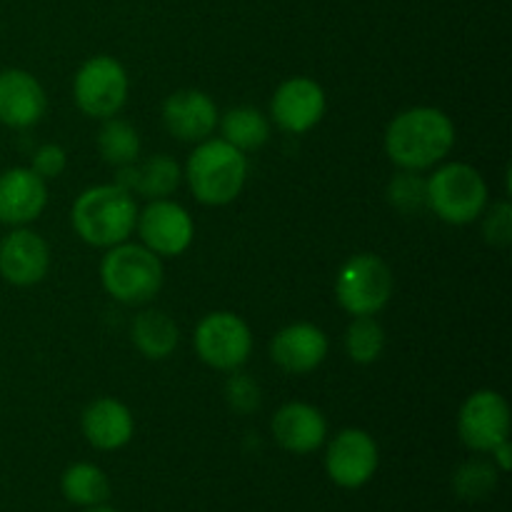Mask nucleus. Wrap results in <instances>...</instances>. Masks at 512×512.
Instances as JSON below:
<instances>
[{
    "instance_id": "f8f14e48",
    "label": "nucleus",
    "mask_w": 512,
    "mask_h": 512,
    "mask_svg": "<svg viewBox=\"0 0 512 512\" xmlns=\"http://www.w3.org/2000/svg\"><path fill=\"white\" fill-rule=\"evenodd\" d=\"M325 110H328L325 90L313 78L303 75L283 80L270 100V118L288 135H303L313 130L323 120Z\"/></svg>"
},
{
    "instance_id": "39448f33",
    "label": "nucleus",
    "mask_w": 512,
    "mask_h": 512,
    "mask_svg": "<svg viewBox=\"0 0 512 512\" xmlns=\"http://www.w3.org/2000/svg\"><path fill=\"white\" fill-rule=\"evenodd\" d=\"M488 208V183L468 163H445L428 178V210L443 223L468 225Z\"/></svg>"
},
{
    "instance_id": "4468645a",
    "label": "nucleus",
    "mask_w": 512,
    "mask_h": 512,
    "mask_svg": "<svg viewBox=\"0 0 512 512\" xmlns=\"http://www.w3.org/2000/svg\"><path fill=\"white\" fill-rule=\"evenodd\" d=\"M165 130L183 143H203L218 128V105L208 93L195 88L175 90L168 95L160 110Z\"/></svg>"
},
{
    "instance_id": "cd10ccee",
    "label": "nucleus",
    "mask_w": 512,
    "mask_h": 512,
    "mask_svg": "<svg viewBox=\"0 0 512 512\" xmlns=\"http://www.w3.org/2000/svg\"><path fill=\"white\" fill-rule=\"evenodd\" d=\"M225 403H228L230 410H235L238 415H253L255 410H260L263 405V390H260V383L248 373H240V370H233L225 380Z\"/></svg>"
},
{
    "instance_id": "a211bd4d",
    "label": "nucleus",
    "mask_w": 512,
    "mask_h": 512,
    "mask_svg": "<svg viewBox=\"0 0 512 512\" xmlns=\"http://www.w3.org/2000/svg\"><path fill=\"white\" fill-rule=\"evenodd\" d=\"M48 205V183L30 168H10L0 175V223L23 228L40 218Z\"/></svg>"
},
{
    "instance_id": "1a4fd4ad",
    "label": "nucleus",
    "mask_w": 512,
    "mask_h": 512,
    "mask_svg": "<svg viewBox=\"0 0 512 512\" xmlns=\"http://www.w3.org/2000/svg\"><path fill=\"white\" fill-rule=\"evenodd\" d=\"M458 435L465 448L490 453L510 438V405L498 390H475L458 413Z\"/></svg>"
},
{
    "instance_id": "f3484780",
    "label": "nucleus",
    "mask_w": 512,
    "mask_h": 512,
    "mask_svg": "<svg viewBox=\"0 0 512 512\" xmlns=\"http://www.w3.org/2000/svg\"><path fill=\"white\" fill-rule=\"evenodd\" d=\"M273 430L275 443L283 450L293 455H308L315 453L328 440V420L320 413L315 405L310 403H285L273 415Z\"/></svg>"
},
{
    "instance_id": "2f4dec72",
    "label": "nucleus",
    "mask_w": 512,
    "mask_h": 512,
    "mask_svg": "<svg viewBox=\"0 0 512 512\" xmlns=\"http://www.w3.org/2000/svg\"><path fill=\"white\" fill-rule=\"evenodd\" d=\"M88 512H115V510H110V508H100V505H95V508H88Z\"/></svg>"
},
{
    "instance_id": "f03ea898",
    "label": "nucleus",
    "mask_w": 512,
    "mask_h": 512,
    "mask_svg": "<svg viewBox=\"0 0 512 512\" xmlns=\"http://www.w3.org/2000/svg\"><path fill=\"white\" fill-rule=\"evenodd\" d=\"M138 205L133 193L115 183L93 185L75 198L70 223L78 238L93 248H113L133 235Z\"/></svg>"
},
{
    "instance_id": "6ab92c4d",
    "label": "nucleus",
    "mask_w": 512,
    "mask_h": 512,
    "mask_svg": "<svg viewBox=\"0 0 512 512\" xmlns=\"http://www.w3.org/2000/svg\"><path fill=\"white\" fill-rule=\"evenodd\" d=\"M80 428L93 448L120 450L133 440L135 418L118 398H98L83 410Z\"/></svg>"
},
{
    "instance_id": "dca6fc26",
    "label": "nucleus",
    "mask_w": 512,
    "mask_h": 512,
    "mask_svg": "<svg viewBox=\"0 0 512 512\" xmlns=\"http://www.w3.org/2000/svg\"><path fill=\"white\" fill-rule=\"evenodd\" d=\"M50 270V248L38 233L18 228L0 240V275L10 285H38Z\"/></svg>"
},
{
    "instance_id": "ddd939ff",
    "label": "nucleus",
    "mask_w": 512,
    "mask_h": 512,
    "mask_svg": "<svg viewBox=\"0 0 512 512\" xmlns=\"http://www.w3.org/2000/svg\"><path fill=\"white\" fill-rule=\"evenodd\" d=\"M328 335L315 323H290L273 335L270 360L288 375H308L328 358Z\"/></svg>"
},
{
    "instance_id": "423d86ee",
    "label": "nucleus",
    "mask_w": 512,
    "mask_h": 512,
    "mask_svg": "<svg viewBox=\"0 0 512 512\" xmlns=\"http://www.w3.org/2000/svg\"><path fill=\"white\" fill-rule=\"evenodd\" d=\"M393 288V270L375 253L353 255L335 275V298L353 318L378 315L393 298Z\"/></svg>"
},
{
    "instance_id": "a878e982",
    "label": "nucleus",
    "mask_w": 512,
    "mask_h": 512,
    "mask_svg": "<svg viewBox=\"0 0 512 512\" xmlns=\"http://www.w3.org/2000/svg\"><path fill=\"white\" fill-rule=\"evenodd\" d=\"M388 203L400 215H420L428 210V178L415 170H400L388 183Z\"/></svg>"
},
{
    "instance_id": "7c9ffc66",
    "label": "nucleus",
    "mask_w": 512,
    "mask_h": 512,
    "mask_svg": "<svg viewBox=\"0 0 512 512\" xmlns=\"http://www.w3.org/2000/svg\"><path fill=\"white\" fill-rule=\"evenodd\" d=\"M490 455H493V465L498 468V473H508L510 465H512V445H510V438L503 440L500 445H495L493 450H490Z\"/></svg>"
},
{
    "instance_id": "412c9836",
    "label": "nucleus",
    "mask_w": 512,
    "mask_h": 512,
    "mask_svg": "<svg viewBox=\"0 0 512 512\" xmlns=\"http://www.w3.org/2000/svg\"><path fill=\"white\" fill-rule=\"evenodd\" d=\"M130 340L143 358L165 360L178 350L180 328L163 310H143L133 320Z\"/></svg>"
},
{
    "instance_id": "9b49d317",
    "label": "nucleus",
    "mask_w": 512,
    "mask_h": 512,
    "mask_svg": "<svg viewBox=\"0 0 512 512\" xmlns=\"http://www.w3.org/2000/svg\"><path fill=\"white\" fill-rule=\"evenodd\" d=\"M380 450L373 435L360 428H345L325 450V473L338 488L358 490L370 483L378 470Z\"/></svg>"
},
{
    "instance_id": "c756f323",
    "label": "nucleus",
    "mask_w": 512,
    "mask_h": 512,
    "mask_svg": "<svg viewBox=\"0 0 512 512\" xmlns=\"http://www.w3.org/2000/svg\"><path fill=\"white\" fill-rule=\"evenodd\" d=\"M65 168H68V153H65L63 145L45 143L33 153V165H30V170H33L35 175H40L45 183L60 178V175L65 173Z\"/></svg>"
},
{
    "instance_id": "c85d7f7f",
    "label": "nucleus",
    "mask_w": 512,
    "mask_h": 512,
    "mask_svg": "<svg viewBox=\"0 0 512 512\" xmlns=\"http://www.w3.org/2000/svg\"><path fill=\"white\" fill-rule=\"evenodd\" d=\"M483 215V235L488 240V245H493V248H508L512 243V208L508 200L493 203L490 208H485Z\"/></svg>"
},
{
    "instance_id": "b1692460",
    "label": "nucleus",
    "mask_w": 512,
    "mask_h": 512,
    "mask_svg": "<svg viewBox=\"0 0 512 512\" xmlns=\"http://www.w3.org/2000/svg\"><path fill=\"white\" fill-rule=\"evenodd\" d=\"M60 490L68 503L80 505V508H95L108 500L110 480L98 465L73 463L65 468L63 478H60Z\"/></svg>"
},
{
    "instance_id": "9d476101",
    "label": "nucleus",
    "mask_w": 512,
    "mask_h": 512,
    "mask_svg": "<svg viewBox=\"0 0 512 512\" xmlns=\"http://www.w3.org/2000/svg\"><path fill=\"white\" fill-rule=\"evenodd\" d=\"M135 230L148 250L158 258H178L193 245L195 223L188 210L170 198L150 200L143 213H138Z\"/></svg>"
},
{
    "instance_id": "20e7f679",
    "label": "nucleus",
    "mask_w": 512,
    "mask_h": 512,
    "mask_svg": "<svg viewBox=\"0 0 512 512\" xmlns=\"http://www.w3.org/2000/svg\"><path fill=\"white\" fill-rule=\"evenodd\" d=\"M105 293L123 305H145L163 288V263L143 243H118L100 260Z\"/></svg>"
},
{
    "instance_id": "2eb2a0df",
    "label": "nucleus",
    "mask_w": 512,
    "mask_h": 512,
    "mask_svg": "<svg viewBox=\"0 0 512 512\" xmlns=\"http://www.w3.org/2000/svg\"><path fill=\"white\" fill-rule=\"evenodd\" d=\"M48 95L33 73L20 68L0 70V123L25 130L43 120Z\"/></svg>"
},
{
    "instance_id": "bb28decb",
    "label": "nucleus",
    "mask_w": 512,
    "mask_h": 512,
    "mask_svg": "<svg viewBox=\"0 0 512 512\" xmlns=\"http://www.w3.org/2000/svg\"><path fill=\"white\" fill-rule=\"evenodd\" d=\"M453 488L460 498L470 503L488 498L498 488V468L488 460H468L455 473Z\"/></svg>"
},
{
    "instance_id": "6e6552de",
    "label": "nucleus",
    "mask_w": 512,
    "mask_h": 512,
    "mask_svg": "<svg viewBox=\"0 0 512 512\" xmlns=\"http://www.w3.org/2000/svg\"><path fill=\"white\" fill-rule=\"evenodd\" d=\"M195 353L208 368L233 373L248 363L253 353V330L230 310H213L198 323L193 335Z\"/></svg>"
},
{
    "instance_id": "aec40b11",
    "label": "nucleus",
    "mask_w": 512,
    "mask_h": 512,
    "mask_svg": "<svg viewBox=\"0 0 512 512\" xmlns=\"http://www.w3.org/2000/svg\"><path fill=\"white\" fill-rule=\"evenodd\" d=\"M183 180V170L170 155L155 153L145 160H135L133 165L118 168L115 185L128 193H138L148 200L170 198Z\"/></svg>"
},
{
    "instance_id": "5701e85b",
    "label": "nucleus",
    "mask_w": 512,
    "mask_h": 512,
    "mask_svg": "<svg viewBox=\"0 0 512 512\" xmlns=\"http://www.w3.org/2000/svg\"><path fill=\"white\" fill-rule=\"evenodd\" d=\"M95 145H98L100 158L108 165H113V168L133 165L135 160H140V150H143V143H140V135L135 130V125L118 118V115L103 120V125L98 130V138H95Z\"/></svg>"
},
{
    "instance_id": "0eeeda50",
    "label": "nucleus",
    "mask_w": 512,
    "mask_h": 512,
    "mask_svg": "<svg viewBox=\"0 0 512 512\" xmlns=\"http://www.w3.org/2000/svg\"><path fill=\"white\" fill-rule=\"evenodd\" d=\"M130 80L123 63L113 55H93L73 78V100L88 118H113L128 103Z\"/></svg>"
},
{
    "instance_id": "393cba45",
    "label": "nucleus",
    "mask_w": 512,
    "mask_h": 512,
    "mask_svg": "<svg viewBox=\"0 0 512 512\" xmlns=\"http://www.w3.org/2000/svg\"><path fill=\"white\" fill-rule=\"evenodd\" d=\"M345 353L353 363L358 365H370L375 360H380V355L385 353V330L383 325L375 320V315H360L353 318V323L345 328Z\"/></svg>"
},
{
    "instance_id": "f257e3e1",
    "label": "nucleus",
    "mask_w": 512,
    "mask_h": 512,
    "mask_svg": "<svg viewBox=\"0 0 512 512\" xmlns=\"http://www.w3.org/2000/svg\"><path fill=\"white\" fill-rule=\"evenodd\" d=\"M383 145L390 163L423 173L448 158L455 145V125L440 108L415 105L390 120Z\"/></svg>"
},
{
    "instance_id": "7ed1b4c3",
    "label": "nucleus",
    "mask_w": 512,
    "mask_h": 512,
    "mask_svg": "<svg viewBox=\"0 0 512 512\" xmlns=\"http://www.w3.org/2000/svg\"><path fill=\"white\" fill-rule=\"evenodd\" d=\"M183 175L198 203L220 208L243 193L248 180V158L223 138H208L195 143Z\"/></svg>"
},
{
    "instance_id": "4be33fe9",
    "label": "nucleus",
    "mask_w": 512,
    "mask_h": 512,
    "mask_svg": "<svg viewBox=\"0 0 512 512\" xmlns=\"http://www.w3.org/2000/svg\"><path fill=\"white\" fill-rule=\"evenodd\" d=\"M218 125L225 143L238 148L240 153H253V150L263 148L270 140V118L260 113L258 108H253V105L230 108L218 120Z\"/></svg>"
}]
</instances>
